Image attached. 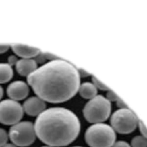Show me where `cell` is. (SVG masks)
Returning <instances> with one entry per match:
<instances>
[{
	"mask_svg": "<svg viewBox=\"0 0 147 147\" xmlns=\"http://www.w3.org/2000/svg\"><path fill=\"white\" fill-rule=\"evenodd\" d=\"M80 76L69 62L56 59L37 68L27 76L28 84L37 96L45 102H66L77 93Z\"/></svg>",
	"mask_w": 147,
	"mask_h": 147,
	"instance_id": "obj_1",
	"label": "cell"
},
{
	"mask_svg": "<svg viewBox=\"0 0 147 147\" xmlns=\"http://www.w3.org/2000/svg\"><path fill=\"white\" fill-rule=\"evenodd\" d=\"M36 137L53 147L65 146L73 142L80 131L78 116L71 110L60 107L45 109L34 123Z\"/></svg>",
	"mask_w": 147,
	"mask_h": 147,
	"instance_id": "obj_2",
	"label": "cell"
},
{
	"mask_svg": "<svg viewBox=\"0 0 147 147\" xmlns=\"http://www.w3.org/2000/svg\"><path fill=\"white\" fill-rule=\"evenodd\" d=\"M117 136L112 127L106 123H94L89 126L84 134L86 142L90 147H111Z\"/></svg>",
	"mask_w": 147,
	"mask_h": 147,
	"instance_id": "obj_3",
	"label": "cell"
},
{
	"mask_svg": "<svg viewBox=\"0 0 147 147\" xmlns=\"http://www.w3.org/2000/svg\"><path fill=\"white\" fill-rule=\"evenodd\" d=\"M111 102L102 95H97L90 99L83 109V116L91 123H103L111 113Z\"/></svg>",
	"mask_w": 147,
	"mask_h": 147,
	"instance_id": "obj_4",
	"label": "cell"
},
{
	"mask_svg": "<svg viewBox=\"0 0 147 147\" xmlns=\"http://www.w3.org/2000/svg\"><path fill=\"white\" fill-rule=\"evenodd\" d=\"M139 120L129 108L119 109L111 116L110 124L115 132L127 134L132 133L138 126Z\"/></svg>",
	"mask_w": 147,
	"mask_h": 147,
	"instance_id": "obj_5",
	"label": "cell"
},
{
	"mask_svg": "<svg viewBox=\"0 0 147 147\" xmlns=\"http://www.w3.org/2000/svg\"><path fill=\"white\" fill-rule=\"evenodd\" d=\"M8 134L11 143L17 147L29 146L36 138L34 124L30 121H20L12 125Z\"/></svg>",
	"mask_w": 147,
	"mask_h": 147,
	"instance_id": "obj_6",
	"label": "cell"
},
{
	"mask_svg": "<svg viewBox=\"0 0 147 147\" xmlns=\"http://www.w3.org/2000/svg\"><path fill=\"white\" fill-rule=\"evenodd\" d=\"M24 115L22 106L11 99L0 102V123L5 125H14L20 122Z\"/></svg>",
	"mask_w": 147,
	"mask_h": 147,
	"instance_id": "obj_7",
	"label": "cell"
},
{
	"mask_svg": "<svg viewBox=\"0 0 147 147\" xmlns=\"http://www.w3.org/2000/svg\"><path fill=\"white\" fill-rule=\"evenodd\" d=\"M6 92L11 99L18 101L26 98L29 94V88L28 84L24 81L16 80L7 86Z\"/></svg>",
	"mask_w": 147,
	"mask_h": 147,
	"instance_id": "obj_8",
	"label": "cell"
},
{
	"mask_svg": "<svg viewBox=\"0 0 147 147\" xmlns=\"http://www.w3.org/2000/svg\"><path fill=\"white\" fill-rule=\"evenodd\" d=\"M23 110L28 115L32 117L38 116L45 110V101L38 96L28 98L24 103Z\"/></svg>",
	"mask_w": 147,
	"mask_h": 147,
	"instance_id": "obj_9",
	"label": "cell"
},
{
	"mask_svg": "<svg viewBox=\"0 0 147 147\" xmlns=\"http://www.w3.org/2000/svg\"><path fill=\"white\" fill-rule=\"evenodd\" d=\"M37 64L36 61L33 59H21L17 60L16 64V68L19 75L28 76L37 68Z\"/></svg>",
	"mask_w": 147,
	"mask_h": 147,
	"instance_id": "obj_10",
	"label": "cell"
},
{
	"mask_svg": "<svg viewBox=\"0 0 147 147\" xmlns=\"http://www.w3.org/2000/svg\"><path fill=\"white\" fill-rule=\"evenodd\" d=\"M11 49L15 54L22 59H31L37 56L40 53L39 49L22 44H13Z\"/></svg>",
	"mask_w": 147,
	"mask_h": 147,
	"instance_id": "obj_11",
	"label": "cell"
},
{
	"mask_svg": "<svg viewBox=\"0 0 147 147\" xmlns=\"http://www.w3.org/2000/svg\"><path fill=\"white\" fill-rule=\"evenodd\" d=\"M80 95L84 99H91L97 95V88L92 83L89 82H83L79 87Z\"/></svg>",
	"mask_w": 147,
	"mask_h": 147,
	"instance_id": "obj_12",
	"label": "cell"
},
{
	"mask_svg": "<svg viewBox=\"0 0 147 147\" xmlns=\"http://www.w3.org/2000/svg\"><path fill=\"white\" fill-rule=\"evenodd\" d=\"M13 76L11 66L8 63H0V84L8 82Z\"/></svg>",
	"mask_w": 147,
	"mask_h": 147,
	"instance_id": "obj_13",
	"label": "cell"
},
{
	"mask_svg": "<svg viewBox=\"0 0 147 147\" xmlns=\"http://www.w3.org/2000/svg\"><path fill=\"white\" fill-rule=\"evenodd\" d=\"M131 147H147V139L138 135L134 137L131 141Z\"/></svg>",
	"mask_w": 147,
	"mask_h": 147,
	"instance_id": "obj_14",
	"label": "cell"
},
{
	"mask_svg": "<svg viewBox=\"0 0 147 147\" xmlns=\"http://www.w3.org/2000/svg\"><path fill=\"white\" fill-rule=\"evenodd\" d=\"M9 134L3 128H0V147L7 143Z\"/></svg>",
	"mask_w": 147,
	"mask_h": 147,
	"instance_id": "obj_15",
	"label": "cell"
},
{
	"mask_svg": "<svg viewBox=\"0 0 147 147\" xmlns=\"http://www.w3.org/2000/svg\"><path fill=\"white\" fill-rule=\"evenodd\" d=\"M92 83L96 87V88H99L103 91H109V88L105 84H104L103 83H102L99 80H98L96 77L92 76Z\"/></svg>",
	"mask_w": 147,
	"mask_h": 147,
	"instance_id": "obj_16",
	"label": "cell"
},
{
	"mask_svg": "<svg viewBox=\"0 0 147 147\" xmlns=\"http://www.w3.org/2000/svg\"><path fill=\"white\" fill-rule=\"evenodd\" d=\"M106 98L110 101H115L117 102V100L119 98L113 91H112L111 90H109L107 91V92L106 94Z\"/></svg>",
	"mask_w": 147,
	"mask_h": 147,
	"instance_id": "obj_17",
	"label": "cell"
},
{
	"mask_svg": "<svg viewBox=\"0 0 147 147\" xmlns=\"http://www.w3.org/2000/svg\"><path fill=\"white\" fill-rule=\"evenodd\" d=\"M138 126L139 127L140 131L141 133V136L147 139V128L145 127L142 121H139Z\"/></svg>",
	"mask_w": 147,
	"mask_h": 147,
	"instance_id": "obj_18",
	"label": "cell"
},
{
	"mask_svg": "<svg viewBox=\"0 0 147 147\" xmlns=\"http://www.w3.org/2000/svg\"><path fill=\"white\" fill-rule=\"evenodd\" d=\"M111 147H131L130 145L125 141H115Z\"/></svg>",
	"mask_w": 147,
	"mask_h": 147,
	"instance_id": "obj_19",
	"label": "cell"
},
{
	"mask_svg": "<svg viewBox=\"0 0 147 147\" xmlns=\"http://www.w3.org/2000/svg\"><path fill=\"white\" fill-rule=\"evenodd\" d=\"M9 48V45H6V44H0V54L5 53L7 52V51Z\"/></svg>",
	"mask_w": 147,
	"mask_h": 147,
	"instance_id": "obj_20",
	"label": "cell"
},
{
	"mask_svg": "<svg viewBox=\"0 0 147 147\" xmlns=\"http://www.w3.org/2000/svg\"><path fill=\"white\" fill-rule=\"evenodd\" d=\"M117 105L119 107V109L122 108H128L127 105L124 103L123 101H122L120 98H119L117 101Z\"/></svg>",
	"mask_w": 147,
	"mask_h": 147,
	"instance_id": "obj_21",
	"label": "cell"
},
{
	"mask_svg": "<svg viewBox=\"0 0 147 147\" xmlns=\"http://www.w3.org/2000/svg\"><path fill=\"white\" fill-rule=\"evenodd\" d=\"M9 64H10L11 66L13 64H16L17 60V59L15 56H11L9 57Z\"/></svg>",
	"mask_w": 147,
	"mask_h": 147,
	"instance_id": "obj_22",
	"label": "cell"
},
{
	"mask_svg": "<svg viewBox=\"0 0 147 147\" xmlns=\"http://www.w3.org/2000/svg\"><path fill=\"white\" fill-rule=\"evenodd\" d=\"M78 70V72H79V75L80 76H82V77H84V76H87L88 75H89V74L88 72H87L86 71H85L84 70L82 69H80L79 68Z\"/></svg>",
	"mask_w": 147,
	"mask_h": 147,
	"instance_id": "obj_23",
	"label": "cell"
},
{
	"mask_svg": "<svg viewBox=\"0 0 147 147\" xmlns=\"http://www.w3.org/2000/svg\"><path fill=\"white\" fill-rule=\"evenodd\" d=\"M1 147H17V146L14 144H13V143H7Z\"/></svg>",
	"mask_w": 147,
	"mask_h": 147,
	"instance_id": "obj_24",
	"label": "cell"
},
{
	"mask_svg": "<svg viewBox=\"0 0 147 147\" xmlns=\"http://www.w3.org/2000/svg\"><path fill=\"white\" fill-rule=\"evenodd\" d=\"M3 94V90L2 87L0 86V99L2 98Z\"/></svg>",
	"mask_w": 147,
	"mask_h": 147,
	"instance_id": "obj_25",
	"label": "cell"
},
{
	"mask_svg": "<svg viewBox=\"0 0 147 147\" xmlns=\"http://www.w3.org/2000/svg\"><path fill=\"white\" fill-rule=\"evenodd\" d=\"M41 147H53V146H49V145H44V146H41Z\"/></svg>",
	"mask_w": 147,
	"mask_h": 147,
	"instance_id": "obj_26",
	"label": "cell"
},
{
	"mask_svg": "<svg viewBox=\"0 0 147 147\" xmlns=\"http://www.w3.org/2000/svg\"><path fill=\"white\" fill-rule=\"evenodd\" d=\"M72 147H83V146H72Z\"/></svg>",
	"mask_w": 147,
	"mask_h": 147,
	"instance_id": "obj_27",
	"label": "cell"
}]
</instances>
